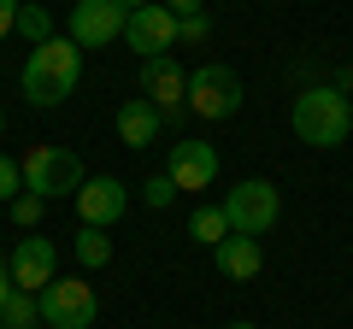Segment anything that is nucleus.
<instances>
[{"instance_id":"f257e3e1","label":"nucleus","mask_w":353,"mask_h":329,"mask_svg":"<svg viewBox=\"0 0 353 329\" xmlns=\"http://www.w3.org/2000/svg\"><path fill=\"white\" fill-rule=\"evenodd\" d=\"M18 83H24V100L41 106V112L65 106L77 94V83H83V47H77L71 36H53V41H41V47H30Z\"/></svg>"},{"instance_id":"f03ea898","label":"nucleus","mask_w":353,"mask_h":329,"mask_svg":"<svg viewBox=\"0 0 353 329\" xmlns=\"http://www.w3.org/2000/svg\"><path fill=\"white\" fill-rule=\"evenodd\" d=\"M289 124H294V136H301L306 147L324 153V147H341V141H347V129H353V106H347V94H341L336 83H318V89L294 94Z\"/></svg>"},{"instance_id":"7ed1b4c3","label":"nucleus","mask_w":353,"mask_h":329,"mask_svg":"<svg viewBox=\"0 0 353 329\" xmlns=\"http://www.w3.org/2000/svg\"><path fill=\"white\" fill-rule=\"evenodd\" d=\"M18 171H24V189L41 194V200H65V194L83 189V159H77L71 147H59V141H41V147H30L24 159H18Z\"/></svg>"},{"instance_id":"20e7f679","label":"nucleus","mask_w":353,"mask_h":329,"mask_svg":"<svg viewBox=\"0 0 353 329\" xmlns=\"http://www.w3.org/2000/svg\"><path fill=\"white\" fill-rule=\"evenodd\" d=\"M36 306H41L48 329H94V317H101V300H94V288L83 277H53L36 294Z\"/></svg>"},{"instance_id":"39448f33","label":"nucleus","mask_w":353,"mask_h":329,"mask_svg":"<svg viewBox=\"0 0 353 329\" xmlns=\"http://www.w3.org/2000/svg\"><path fill=\"white\" fill-rule=\"evenodd\" d=\"M136 6H148V0H77L71 6V41L77 47H112V41H124V24Z\"/></svg>"},{"instance_id":"423d86ee","label":"nucleus","mask_w":353,"mask_h":329,"mask_svg":"<svg viewBox=\"0 0 353 329\" xmlns=\"http://www.w3.org/2000/svg\"><path fill=\"white\" fill-rule=\"evenodd\" d=\"M277 212H283V194L265 177H248V182H236L224 194V217H230L236 235H265V229L277 224Z\"/></svg>"},{"instance_id":"0eeeda50","label":"nucleus","mask_w":353,"mask_h":329,"mask_svg":"<svg viewBox=\"0 0 353 329\" xmlns=\"http://www.w3.org/2000/svg\"><path fill=\"white\" fill-rule=\"evenodd\" d=\"M241 76L230 71V65H201V71H189V112L194 118H236L241 112Z\"/></svg>"},{"instance_id":"6e6552de","label":"nucleus","mask_w":353,"mask_h":329,"mask_svg":"<svg viewBox=\"0 0 353 329\" xmlns=\"http://www.w3.org/2000/svg\"><path fill=\"white\" fill-rule=\"evenodd\" d=\"M165 177L176 182V194H201V189H212V177H218V147H212V141L176 136V141H171V164H165Z\"/></svg>"},{"instance_id":"1a4fd4ad","label":"nucleus","mask_w":353,"mask_h":329,"mask_svg":"<svg viewBox=\"0 0 353 329\" xmlns=\"http://www.w3.org/2000/svg\"><path fill=\"white\" fill-rule=\"evenodd\" d=\"M141 100L159 106V118H176V106H189V71L159 53V59H141Z\"/></svg>"},{"instance_id":"9d476101","label":"nucleus","mask_w":353,"mask_h":329,"mask_svg":"<svg viewBox=\"0 0 353 329\" xmlns=\"http://www.w3.org/2000/svg\"><path fill=\"white\" fill-rule=\"evenodd\" d=\"M77 200V217H83V229H112L118 217L130 212V189L118 177H88L83 189L71 194Z\"/></svg>"},{"instance_id":"9b49d317","label":"nucleus","mask_w":353,"mask_h":329,"mask_svg":"<svg viewBox=\"0 0 353 329\" xmlns=\"http://www.w3.org/2000/svg\"><path fill=\"white\" fill-rule=\"evenodd\" d=\"M124 41L141 53V59H159V53L176 47V12H165L159 0H148V6H136L124 24Z\"/></svg>"},{"instance_id":"f8f14e48","label":"nucleus","mask_w":353,"mask_h":329,"mask_svg":"<svg viewBox=\"0 0 353 329\" xmlns=\"http://www.w3.org/2000/svg\"><path fill=\"white\" fill-rule=\"evenodd\" d=\"M6 259H12V282L24 294H41L53 277H59V247H53L48 235H24Z\"/></svg>"},{"instance_id":"ddd939ff","label":"nucleus","mask_w":353,"mask_h":329,"mask_svg":"<svg viewBox=\"0 0 353 329\" xmlns=\"http://www.w3.org/2000/svg\"><path fill=\"white\" fill-rule=\"evenodd\" d=\"M212 265L224 270L230 282H248V277H259V265H265V253H259V235H236V229H230V235L212 247Z\"/></svg>"},{"instance_id":"4468645a","label":"nucleus","mask_w":353,"mask_h":329,"mask_svg":"<svg viewBox=\"0 0 353 329\" xmlns=\"http://www.w3.org/2000/svg\"><path fill=\"white\" fill-rule=\"evenodd\" d=\"M159 106H148L136 94V100H124L118 106V141H124V147H153V141H159Z\"/></svg>"},{"instance_id":"2eb2a0df","label":"nucleus","mask_w":353,"mask_h":329,"mask_svg":"<svg viewBox=\"0 0 353 329\" xmlns=\"http://www.w3.org/2000/svg\"><path fill=\"white\" fill-rule=\"evenodd\" d=\"M71 253H77L83 270H106L112 265V235H106V229H83V235L71 241Z\"/></svg>"},{"instance_id":"dca6fc26","label":"nucleus","mask_w":353,"mask_h":329,"mask_svg":"<svg viewBox=\"0 0 353 329\" xmlns=\"http://www.w3.org/2000/svg\"><path fill=\"white\" fill-rule=\"evenodd\" d=\"M189 235L201 241V247H218V241L230 235V217H224V206H194V217H189Z\"/></svg>"},{"instance_id":"f3484780","label":"nucleus","mask_w":353,"mask_h":329,"mask_svg":"<svg viewBox=\"0 0 353 329\" xmlns=\"http://www.w3.org/2000/svg\"><path fill=\"white\" fill-rule=\"evenodd\" d=\"M18 36H24L30 47L53 41V12H48V6H36V0H24V6H18Z\"/></svg>"},{"instance_id":"a211bd4d","label":"nucleus","mask_w":353,"mask_h":329,"mask_svg":"<svg viewBox=\"0 0 353 329\" xmlns=\"http://www.w3.org/2000/svg\"><path fill=\"white\" fill-rule=\"evenodd\" d=\"M0 323H6V329H36V323H41V306H36V294H24V288H18L12 300L0 306Z\"/></svg>"},{"instance_id":"6ab92c4d","label":"nucleus","mask_w":353,"mask_h":329,"mask_svg":"<svg viewBox=\"0 0 353 329\" xmlns=\"http://www.w3.org/2000/svg\"><path fill=\"white\" fill-rule=\"evenodd\" d=\"M41 212H48V200H41V194H30V189L12 200V224H18V229H36V224H41Z\"/></svg>"},{"instance_id":"aec40b11","label":"nucleus","mask_w":353,"mask_h":329,"mask_svg":"<svg viewBox=\"0 0 353 329\" xmlns=\"http://www.w3.org/2000/svg\"><path fill=\"white\" fill-rule=\"evenodd\" d=\"M141 200H148L153 212H159V206H171V200H176V182L159 171V177H148V182H141Z\"/></svg>"},{"instance_id":"412c9836","label":"nucleus","mask_w":353,"mask_h":329,"mask_svg":"<svg viewBox=\"0 0 353 329\" xmlns=\"http://www.w3.org/2000/svg\"><path fill=\"white\" fill-rule=\"evenodd\" d=\"M18 194H24V171H18V159H6V153H0V200L12 206Z\"/></svg>"},{"instance_id":"4be33fe9","label":"nucleus","mask_w":353,"mask_h":329,"mask_svg":"<svg viewBox=\"0 0 353 329\" xmlns=\"http://www.w3.org/2000/svg\"><path fill=\"white\" fill-rule=\"evenodd\" d=\"M206 36H212L206 12H194V18H176V41H206Z\"/></svg>"},{"instance_id":"5701e85b","label":"nucleus","mask_w":353,"mask_h":329,"mask_svg":"<svg viewBox=\"0 0 353 329\" xmlns=\"http://www.w3.org/2000/svg\"><path fill=\"white\" fill-rule=\"evenodd\" d=\"M18 6H24V0H0V36H12V30H18Z\"/></svg>"},{"instance_id":"b1692460","label":"nucleus","mask_w":353,"mask_h":329,"mask_svg":"<svg viewBox=\"0 0 353 329\" xmlns=\"http://www.w3.org/2000/svg\"><path fill=\"white\" fill-rule=\"evenodd\" d=\"M12 294H18V282H12V259H6V253H0V306H6V300H12Z\"/></svg>"},{"instance_id":"393cba45","label":"nucleus","mask_w":353,"mask_h":329,"mask_svg":"<svg viewBox=\"0 0 353 329\" xmlns=\"http://www.w3.org/2000/svg\"><path fill=\"white\" fill-rule=\"evenodd\" d=\"M159 6H165V12H176V18H194L206 0H159Z\"/></svg>"},{"instance_id":"a878e982","label":"nucleus","mask_w":353,"mask_h":329,"mask_svg":"<svg viewBox=\"0 0 353 329\" xmlns=\"http://www.w3.org/2000/svg\"><path fill=\"white\" fill-rule=\"evenodd\" d=\"M230 329H253V323H230Z\"/></svg>"},{"instance_id":"bb28decb","label":"nucleus","mask_w":353,"mask_h":329,"mask_svg":"<svg viewBox=\"0 0 353 329\" xmlns=\"http://www.w3.org/2000/svg\"><path fill=\"white\" fill-rule=\"evenodd\" d=\"M0 129H6V112H0Z\"/></svg>"},{"instance_id":"cd10ccee","label":"nucleus","mask_w":353,"mask_h":329,"mask_svg":"<svg viewBox=\"0 0 353 329\" xmlns=\"http://www.w3.org/2000/svg\"><path fill=\"white\" fill-rule=\"evenodd\" d=\"M0 329H6V323H0Z\"/></svg>"}]
</instances>
